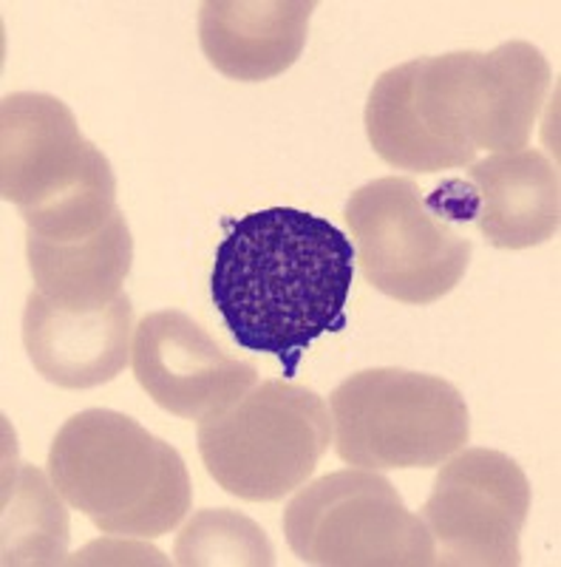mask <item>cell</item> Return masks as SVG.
Returning a JSON list of instances; mask_svg holds the SVG:
<instances>
[{"label":"cell","mask_w":561,"mask_h":567,"mask_svg":"<svg viewBox=\"0 0 561 567\" xmlns=\"http://www.w3.org/2000/svg\"><path fill=\"white\" fill-rule=\"evenodd\" d=\"M134 307L116 296L108 307L77 312L58 307L34 290L23 312V343L43 381L60 389H94L111 383L131 363Z\"/></svg>","instance_id":"cell-11"},{"label":"cell","mask_w":561,"mask_h":567,"mask_svg":"<svg viewBox=\"0 0 561 567\" xmlns=\"http://www.w3.org/2000/svg\"><path fill=\"white\" fill-rule=\"evenodd\" d=\"M65 565H168V559L150 545L136 542V536H114L91 542L77 556H69Z\"/></svg>","instance_id":"cell-17"},{"label":"cell","mask_w":561,"mask_h":567,"mask_svg":"<svg viewBox=\"0 0 561 567\" xmlns=\"http://www.w3.org/2000/svg\"><path fill=\"white\" fill-rule=\"evenodd\" d=\"M131 367L156 406L185 420H205L245 398L259 372L236 361L190 316L150 312L134 329Z\"/></svg>","instance_id":"cell-10"},{"label":"cell","mask_w":561,"mask_h":567,"mask_svg":"<svg viewBox=\"0 0 561 567\" xmlns=\"http://www.w3.org/2000/svg\"><path fill=\"white\" fill-rule=\"evenodd\" d=\"M201 463L227 494L276 503L315 474L332 443L321 394L290 381H261L196 429Z\"/></svg>","instance_id":"cell-5"},{"label":"cell","mask_w":561,"mask_h":567,"mask_svg":"<svg viewBox=\"0 0 561 567\" xmlns=\"http://www.w3.org/2000/svg\"><path fill=\"white\" fill-rule=\"evenodd\" d=\"M357 265L374 290L401 303H434L463 281L471 239L443 219L417 182L383 176L346 202Z\"/></svg>","instance_id":"cell-8"},{"label":"cell","mask_w":561,"mask_h":567,"mask_svg":"<svg viewBox=\"0 0 561 567\" xmlns=\"http://www.w3.org/2000/svg\"><path fill=\"white\" fill-rule=\"evenodd\" d=\"M284 536L303 565H437L426 523L386 477L368 468L335 471L301 485L284 511Z\"/></svg>","instance_id":"cell-7"},{"label":"cell","mask_w":561,"mask_h":567,"mask_svg":"<svg viewBox=\"0 0 561 567\" xmlns=\"http://www.w3.org/2000/svg\"><path fill=\"white\" fill-rule=\"evenodd\" d=\"M408 103L451 168L528 148L550 89V65L536 45L508 40L494 52H451L406 63Z\"/></svg>","instance_id":"cell-4"},{"label":"cell","mask_w":561,"mask_h":567,"mask_svg":"<svg viewBox=\"0 0 561 567\" xmlns=\"http://www.w3.org/2000/svg\"><path fill=\"white\" fill-rule=\"evenodd\" d=\"M355 247L332 221L295 207L247 213L216 247L210 296L232 341L272 354L295 378L303 352L346 327Z\"/></svg>","instance_id":"cell-1"},{"label":"cell","mask_w":561,"mask_h":567,"mask_svg":"<svg viewBox=\"0 0 561 567\" xmlns=\"http://www.w3.org/2000/svg\"><path fill=\"white\" fill-rule=\"evenodd\" d=\"M60 491L34 465L7 468L3 483V565H65L69 511Z\"/></svg>","instance_id":"cell-15"},{"label":"cell","mask_w":561,"mask_h":567,"mask_svg":"<svg viewBox=\"0 0 561 567\" xmlns=\"http://www.w3.org/2000/svg\"><path fill=\"white\" fill-rule=\"evenodd\" d=\"M0 194L29 233L58 241L94 236L120 210L108 156L85 140L63 100L34 91L3 97Z\"/></svg>","instance_id":"cell-3"},{"label":"cell","mask_w":561,"mask_h":567,"mask_svg":"<svg viewBox=\"0 0 561 567\" xmlns=\"http://www.w3.org/2000/svg\"><path fill=\"white\" fill-rule=\"evenodd\" d=\"M49 477L65 503L114 536L170 534L194 503L174 445L111 409H89L60 425L49 449Z\"/></svg>","instance_id":"cell-2"},{"label":"cell","mask_w":561,"mask_h":567,"mask_svg":"<svg viewBox=\"0 0 561 567\" xmlns=\"http://www.w3.org/2000/svg\"><path fill=\"white\" fill-rule=\"evenodd\" d=\"M335 452L368 471L434 468L463 452L471 417L463 392L437 374L363 369L330 394Z\"/></svg>","instance_id":"cell-6"},{"label":"cell","mask_w":561,"mask_h":567,"mask_svg":"<svg viewBox=\"0 0 561 567\" xmlns=\"http://www.w3.org/2000/svg\"><path fill=\"white\" fill-rule=\"evenodd\" d=\"M468 185L477 199L479 233L499 250H528L559 233L561 187L553 162L536 148L474 162Z\"/></svg>","instance_id":"cell-13"},{"label":"cell","mask_w":561,"mask_h":567,"mask_svg":"<svg viewBox=\"0 0 561 567\" xmlns=\"http://www.w3.org/2000/svg\"><path fill=\"white\" fill-rule=\"evenodd\" d=\"M181 567H270L276 565L270 536L250 516L230 508H205L185 523L174 542Z\"/></svg>","instance_id":"cell-16"},{"label":"cell","mask_w":561,"mask_h":567,"mask_svg":"<svg viewBox=\"0 0 561 567\" xmlns=\"http://www.w3.org/2000/svg\"><path fill=\"white\" fill-rule=\"evenodd\" d=\"M312 12L310 0H207L199 9L201 52L230 80H272L301 58Z\"/></svg>","instance_id":"cell-12"},{"label":"cell","mask_w":561,"mask_h":567,"mask_svg":"<svg viewBox=\"0 0 561 567\" xmlns=\"http://www.w3.org/2000/svg\"><path fill=\"white\" fill-rule=\"evenodd\" d=\"M27 256L34 284L49 301L65 310L91 312L123 296V281L134 261V239L125 213L116 210L85 239L58 241L29 233Z\"/></svg>","instance_id":"cell-14"},{"label":"cell","mask_w":561,"mask_h":567,"mask_svg":"<svg viewBox=\"0 0 561 567\" xmlns=\"http://www.w3.org/2000/svg\"><path fill=\"white\" fill-rule=\"evenodd\" d=\"M528 514L530 483L517 460L494 449H463L434 477L419 519L434 539L437 565L517 567Z\"/></svg>","instance_id":"cell-9"}]
</instances>
